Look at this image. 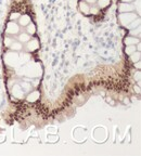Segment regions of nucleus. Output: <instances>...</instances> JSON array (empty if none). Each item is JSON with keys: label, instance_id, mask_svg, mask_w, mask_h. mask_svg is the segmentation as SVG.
<instances>
[{"label": "nucleus", "instance_id": "nucleus-1", "mask_svg": "<svg viewBox=\"0 0 141 156\" xmlns=\"http://www.w3.org/2000/svg\"><path fill=\"white\" fill-rule=\"evenodd\" d=\"M138 20H140V15H138L136 12L120 13L118 14V22H120V26L125 29H128L129 25L133 22L138 21Z\"/></svg>", "mask_w": 141, "mask_h": 156}, {"label": "nucleus", "instance_id": "nucleus-2", "mask_svg": "<svg viewBox=\"0 0 141 156\" xmlns=\"http://www.w3.org/2000/svg\"><path fill=\"white\" fill-rule=\"evenodd\" d=\"M118 12L120 13H131L136 12L138 15H140V11H138L137 8L135 7L133 3H124V2H120L118 3Z\"/></svg>", "mask_w": 141, "mask_h": 156}, {"label": "nucleus", "instance_id": "nucleus-3", "mask_svg": "<svg viewBox=\"0 0 141 156\" xmlns=\"http://www.w3.org/2000/svg\"><path fill=\"white\" fill-rule=\"evenodd\" d=\"M24 44H25L26 51L30 52V53L39 49V41H38V39L35 38L34 36H33V37H32V38H30V40L27 41V42L24 43Z\"/></svg>", "mask_w": 141, "mask_h": 156}, {"label": "nucleus", "instance_id": "nucleus-4", "mask_svg": "<svg viewBox=\"0 0 141 156\" xmlns=\"http://www.w3.org/2000/svg\"><path fill=\"white\" fill-rule=\"evenodd\" d=\"M112 0H97V7L100 9V11L102 12L103 10H107L110 4H111Z\"/></svg>", "mask_w": 141, "mask_h": 156}, {"label": "nucleus", "instance_id": "nucleus-5", "mask_svg": "<svg viewBox=\"0 0 141 156\" xmlns=\"http://www.w3.org/2000/svg\"><path fill=\"white\" fill-rule=\"evenodd\" d=\"M13 87H14V88H13V94H14V96H17L19 99H23L25 92L23 91L22 87L19 86V85H14Z\"/></svg>", "mask_w": 141, "mask_h": 156}, {"label": "nucleus", "instance_id": "nucleus-6", "mask_svg": "<svg viewBox=\"0 0 141 156\" xmlns=\"http://www.w3.org/2000/svg\"><path fill=\"white\" fill-rule=\"evenodd\" d=\"M138 42H140V39L136 38V37H131V36H127L124 38L125 46H133V44H137Z\"/></svg>", "mask_w": 141, "mask_h": 156}, {"label": "nucleus", "instance_id": "nucleus-7", "mask_svg": "<svg viewBox=\"0 0 141 156\" xmlns=\"http://www.w3.org/2000/svg\"><path fill=\"white\" fill-rule=\"evenodd\" d=\"M39 99V92L38 91H32L30 94L27 95V101L30 102H35L36 100Z\"/></svg>", "mask_w": 141, "mask_h": 156}, {"label": "nucleus", "instance_id": "nucleus-8", "mask_svg": "<svg viewBox=\"0 0 141 156\" xmlns=\"http://www.w3.org/2000/svg\"><path fill=\"white\" fill-rule=\"evenodd\" d=\"M140 51H136V52H133V54H130L129 55V60L131 61L133 63H135V62H138V61H140Z\"/></svg>", "mask_w": 141, "mask_h": 156}, {"label": "nucleus", "instance_id": "nucleus-9", "mask_svg": "<svg viewBox=\"0 0 141 156\" xmlns=\"http://www.w3.org/2000/svg\"><path fill=\"white\" fill-rule=\"evenodd\" d=\"M136 51H138L136 44H133V46H126V48H125V53H126L127 55H130V54H133V52H136Z\"/></svg>", "mask_w": 141, "mask_h": 156}, {"label": "nucleus", "instance_id": "nucleus-10", "mask_svg": "<svg viewBox=\"0 0 141 156\" xmlns=\"http://www.w3.org/2000/svg\"><path fill=\"white\" fill-rule=\"evenodd\" d=\"M133 67H135V68H137V69H140V67H141V62H140V61L135 62V63H133Z\"/></svg>", "mask_w": 141, "mask_h": 156}, {"label": "nucleus", "instance_id": "nucleus-11", "mask_svg": "<svg viewBox=\"0 0 141 156\" xmlns=\"http://www.w3.org/2000/svg\"><path fill=\"white\" fill-rule=\"evenodd\" d=\"M120 2H124V3H133L135 4V1L136 0H120Z\"/></svg>", "mask_w": 141, "mask_h": 156}]
</instances>
